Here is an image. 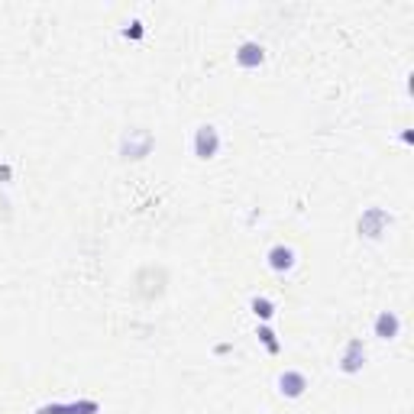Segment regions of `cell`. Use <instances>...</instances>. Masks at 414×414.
<instances>
[{"label":"cell","instance_id":"cell-1","mask_svg":"<svg viewBox=\"0 0 414 414\" xmlns=\"http://www.w3.org/2000/svg\"><path fill=\"white\" fill-rule=\"evenodd\" d=\"M192 149H194V156H198L201 162L214 159V156L220 152V133H217V127H214V123H201V127L194 130Z\"/></svg>","mask_w":414,"mask_h":414},{"label":"cell","instance_id":"cell-2","mask_svg":"<svg viewBox=\"0 0 414 414\" xmlns=\"http://www.w3.org/2000/svg\"><path fill=\"white\" fill-rule=\"evenodd\" d=\"M389 223H392V214L385 211V207H369V211H362V217H360V234L369 236V240H379Z\"/></svg>","mask_w":414,"mask_h":414},{"label":"cell","instance_id":"cell-3","mask_svg":"<svg viewBox=\"0 0 414 414\" xmlns=\"http://www.w3.org/2000/svg\"><path fill=\"white\" fill-rule=\"evenodd\" d=\"M276 385H278V395H282V398H301V395L311 389L308 375H304L301 369H285L276 379Z\"/></svg>","mask_w":414,"mask_h":414},{"label":"cell","instance_id":"cell-4","mask_svg":"<svg viewBox=\"0 0 414 414\" xmlns=\"http://www.w3.org/2000/svg\"><path fill=\"white\" fill-rule=\"evenodd\" d=\"M362 366H366V343L360 337H353V340H346V346L340 353V372L343 375H356Z\"/></svg>","mask_w":414,"mask_h":414},{"label":"cell","instance_id":"cell-5","mask_svg":"<svg viewBox=\"0 0 414 414\" xmlns=\"http://www.w3.org/2000/svg\"><path fill=\"white\" fill-rule=\"evenodd\" d=\"M234 59H236V65H240V68L253 72V68H259V65L266 62V45L256 43V39H243V43L236 45Z\"/></svg>","mask_w":414,"mask_h":414},{"label":"cell","instance_id":"cell-6","mask_svg":"<svg viewBox=\"0 0 414 414\" xmlns=\"http://www.w3.org/2000/svg\"><path fill=\"white\" fill-rule=\"evenodd\" d=\"M101 411V402L94 398H81V402H52L36 408V414H97Z\"/></svg>","mask_w":414,"mask_h":414},{"label":"cell","instance_id":"cell-7","mask_svg":"<svg viewBox=\"0 0 414 414\" xmlns=\"http://www.w3.org/2000/svg\"><path fill=\"white\" fill-rule=\"evenodd\" d=\"M372 333H375V340H395L398 333H402V318L395 314V311H379L375 320H372Z\"/></svg>","mask_w":414,"mask_h":414},{"label":"cell","instance_id":"cell-8","mask_svg":"<svg viewBox=\"0 0 414 414\" xmlns=\"http://www.w3.org/2000/svg\"><path fill=\"white\" fill-rule=\"evenodd\" d=\"M149 149H152V136L146 130H130V136L123 139V156L127 159H143V156H149Z\"/></svg>","mask_w":414,"mask_h":414},{"label":"cell","instance_id":"cell-9","mask_svg":"<svg viewBox=\"0 0 414 414\" xmlns=\"http://www.w3.org/2000/svg\"><path fill=\"white\" fill-rule=\"evenodd\" d=\"M266 262L272 272H278V276H282V272H291V269H295V249L285 243H276L266 253Z\"/></svg>","mask_w":414,"mask_h":414},{"label":"cell","instance_id":"cell-10","mask_svg":"<svg viewBox=\"0 0 414 414\" xmlns=\"http://www.w3.org/2000/svg\"><path fill=\"white\" fill-rule=\"evenodd\" d=\"M249 311H253V314L262 320V324H269V320L276 318V301H272V298H266V295H256L253 301H249Z\"/></svg>","mask_w":414,"mask_h":414},{"label":"cell","instance_id":"cell-11","mask_svg":"<svg viewBox=\"0 0 414 414\" xmlns=\"http://www.w3.org/2000/svg\"><path fill=\"white\" fill-rule=\"evenodd\" d=\"M256 337H259V343H262V346H266L272 356H276V353H282V340H278V333L269 327V324H259V327H256Z\"/></svg>","mask_w":414,"mask_h":414},{"label":"cell","instance_id":"cell-12","mask_svg":"<svg viewBox=\"0 0 414 414\" xmlns=\"http://www.w3.org/2000/svg\"><path fill=\"white\" fill-rule=\"evenodd\" d=\"M123 36H127V39H143V23L133 20L127 30H123Z\"/></svg>","mask_w":414,"mask_h":414},{"label":"cell","instance_id":"cell-13","mask_svg":"<svg viewBox=\"0 0 414 414\" xmlns=\"http://www.w3.org/2000/svg\"><path fill=\"white\" fill-rule=\"evenodd\" d=\"M10 178H13V169L7 162H0V181H10Z\"/></svg>","mask_w":414,"mask_h":414}]
</instances>
